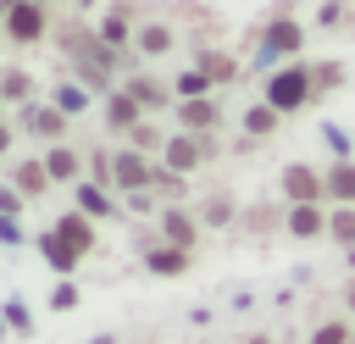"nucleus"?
<instances>
[{
  "label": "nucleus",
  "instance_id": "16",
  "mask_svg": "<svg viewBox=\"0 0 355 344\" xmlns=\"http://www.w3.org/2000/svg\"><path fill=\"white\" fill-rule=\"evenodd\" d=\"M17 189H22V194H39V189H50V172H44V161H22V166H17Z\"/></svg>",
  "mask_w": 355,
  "mask_h": 344
},
{
  "label": "nucleus",
  "instance_id": "18",
  "mask_svg": "<svg viewBox=\"0 0 355 344\" xmlns=\"http://www.w3.org/2000/svg\"><path fill=\"white\" fill-rule=\"evenodd\" d=\"M183 266H189V250H178V244H166V250L150 255V272H161V277L166 272H183Z\"/></svg>",
  "mask_w": 355,
  "mask_h": 344
},
{
  "label": "nucleus",
  "instance_id": "22",
  "mask_svg": "<svg viewBox=\"0 0 355 344\" xmlns=\"http://www.w3.org/2000/svg\"><path fill=\"white\" fill-rule=\"evenodd\" d=\"M55 105H61V111H67V117H78V111H83V105H89V94H83V89H78V83H67V89H55Z\"/></svg>",
  "mask_w": 355,
  "mask_h": 344
},
{
  "label": "nucleus",
  "instance_id": "31",
  "mask_svg": "<svg viewBox=\"0 0 355 344\" xmlns=\"http://www.w3.org/2000/svg\"><path fill=\"white\" fill-rule=\"evenodd\" d=\"M67 305H78V289H72V283H61V289H55V311H67Z\"/></svg>",
  "mask_w": 355,
  "mask_h": 344
},
{
  "label": "nucleus",
  "instance_id": "9",
  "mask_svg": "<svg viewBox=\"0 0 355 344\" xmlns=\"http://www.w3.org/2000/svg\"><path fill=\"white\" fill-rule=\"evenodd\" d=\"M161 233H166V239H172L178 250H189L200 227H194V216H183V211H166V216H161Z\"/></svg>",
  "mask_w": 355,
  "mask_h": 344
},
{
  "label": "nucleus",
  "instance_id": "13",
  "mask_svg": "<svg viewBox=\"0 0 355 344\" xmlns=\"http://www.w3.org/2000/svg\"><path fill=\"white\" fill-rule=\"evenodd\" d=\"M44 172H50V183H67V178L78 172V155H72V150H61V144H55V150H44Z\"/></svg>",
  "mask_w": 355,
  "mask_h": 344
},
{
  "label": "nucleus",
  "instance_id": "6",
  "mask_svg": "<svg viewBox=\"0 0 355 344\" xmlns=\"http://www.w3.org/2000/svg\"><path fill=\"white\" fill-rule=\"evenodd\" d=\"M111 166H116V189H128V194H133V189H144V183H150V166H144V161H139V155H133V150H122V155H116V161H111Z\"/></svg>",
  "mask_w": 355,
  "mask_h": 344
},
{
  "label": "nucleus",
  "instance_id": "7",
  "mask_svg": "<svg viewBox=\"0 0 355 344\" xmlns=\"http://www.w3.org/2000/svg\"><path fill=\"white\" fill-rule=\"evenodd\" d=\"M200 155H205V150H200V139H166V166H172L178 178H183L189 166H200Z\"/></svg>",
  "mask_w": 355,
  "mask_h": 344
},
{
  "label": "nucleus",
  "instance_id": "3",
  "mask_svg": "<svg viewBox=\"0 0 355 344\" xmlns=\"http://www.w3.org/2000/svg\"><path fill=\"white\" fill-rule=\"evenodd\" d=\"M283 194H288L294 205H316V194H327V178L294 161V166H283Z\"/></svg>",
  "mask_w": 355,
  "mask_h": 344
},
{
  "label": "nucleus",
  "instance_id": "30",
  "mask_svg": "<svg viewBox=\"0 0 355 344\" xmlns=\"http://www.w3.org/2000/svg\"><path fill=\"white\" fill-rule=\"evenodd\" d=\"M22 239V227H17V216H0V244H17Z\"/></svg>",
  "mask_w": 355,
  "mask_h": 344
},
{
  "label": "nucleus",
  "instance_id": "8",
  "mask_svg": "<svg viewBox=\"0 0 355 344\" xmlns=\"http://www.w3.org/2000/svg\"><path fill=\"white\" fill-rule=\"evenodd\" d=\"M39 250H44V261H50L55 272H72V266H78V250H72L61 233H44V239H39Z\"/></svg>",
  "mask_w": 355,
  "mask_h": 344
},
{
  "label": "nucleus",
  "instance_id": "1",
  "mask_svg": "<svg viewBox=\"0 0 355 344\" xmlns=\"http://www.w3.org/2000/svg\"><path fill=\"white\" fill-rule=\"evenodd\" d=\"M305 100H311V72L305 67H288L266 83V105H277V111H300Z\"/></svg>",
  "mask_w": 355,
  "mask_h": 344
},
{
  "label": "nucleus",
  "instance_id": "28",
  "mask_svg": "<svg viewBox=\"0 0 355 344\" xmlns=\"http://www.w3.org/2000/svg\"><path fill=\"white\" fill-rule=\"evenodd\" d=\"M205 83H211L205 72H183V83H178V89H183L189 100H200V94H205Z\"/></svg>",
  "mask_w": 355,
  "mask_h": 344
},
{
  "label": "nucleus",
  "instance_id": "12",
  "mask_svg": "<svg viewBox=\"0 0 355 344\" xmlns=\"http://www.w3.org/2000/svg\"><path fill=\"white\" fill-rule=\"evenodd\" d=\"M327 194L344 200V205H355V166H349V161H338V166L327 172Z\"/></svg>",
  "mask_w": 355,
  "mask_h": 344
},
{
  "label": "nucleus",
  "instance_id": "32",
  "mask_svg": "<svg viewBox=\"0 0 355 344\" xmlns=\"http://www.w3.org/2000/svg\"><path fill=\"white\" fill-rule=\"evenodd\" d=\"M17 205H22V194H11V189H0V216H17Z\"/></svg>",
  "mask_w": 355,
  "mask_h": 344
},
{
  "label": "nucleus",
  "instance_id": "10",
  "mask_svg": "<svg viewBox=\"0 0 355 344\" xmlns=\"http://www.w3.org/2000/svg\"><path fill=\"white\" fill-rule=\"evenodd\" d=\"M178 122L183 128H211L216 122V105L211 100H178Z\"/></svg>",
  "mask_w": 355,
  "mask_h": 344
},
{
  "label": "nucleus",
  "instance_id": "36",
  "mask_svg": "<svg viewBox=\"0 0 355 344\" xmlns=\"http://www.w3.org/2000/svg\"><path fill=\"white\" fill-rule=\"evenodd\" d=\"M349 311H355V289H349Z\"/></svg>",
  "mask_w": 355,
  "mask_h": 344
},
{
  "label": "nucleus",
  "instance_id": "20",
  "mask_svg": "<svg viewBox=\"0 0 355 344\" xmlns=\"http://www.w3.org/2000/svg\"><path fill=\"white\" fill-rule=\"evenodd\" d=\"M78 211H83V216H111V200H105L94 183H83V189H78Z\"/></svg>",
  "mask_w": 355,
  "mask_h": 344
},
{
  "label": "nucleus",
  "instance_id": "15",
  "mask_svg": "<svg viewBox=\"0 0 355 344\" xmlns=\"http://www.w3.org/2000/svg\"><path fill=\"white\" fill-rule=\"evenodd\" d=\"M277 117H283L277 105H250V117H244V133H250V139H261V133H272V128H277Z\"/></svg>",
  "mask_w": 355,
  "mask_h": 344
},
{
  "label": "nucleus",
  "instance_id": "27",
  "mask_svg": "<svg viewBox=\"0 0 355 344\" xmlns=\"http://www.w3.org/2000/svg\"><path fill=\"white\" fill-rule=\"evenodd\" d=\"M200 72H205V78H233V61H222V55H205V61H200Z\"/></svg>",
  "mask_w": 355,
  "mask_h": 344
},
{
  "label": "nucleus",
  "instance_id": "29",
  "mask_svg": "<svg viewBox=\"0 0 355 344\" xmlns=\"http://www.w3.org/2000/svg\"><path fill=\"white\" fill-rule=\"evenodd\" d=\"M327 144H333V155H338V161L349 155V133H344V128H333V122H327Z\"/></svg>",
  "mask_w": 355,
  "mask_h": 344
},
{
  "label": "nucleus",
  "instance_id": "37",
  "mask_svg": "<svg viewBox=\"0 0 355 344\" xmlns=\"http://www.w3.org/2000/svg\"><path fill=\"white\" fill-rule=\"evenodd\" d=\"M83 6H94V0H83Z\"/></svg>",
  "mask_w": 355,
  "mask_h": 344
},
{
  "label": "nucleus",
  "instance_id": "17",
  "mask_svg": "<svg viewBox=\"0 0 355 344\" xmlns=\"http://www.w3.org/2000/svg\"><path fill=\"white\" fill-rule=\"evenodd\" d=\"M28 122H33L39 133H50V139H61V128H67V111H61V105H44V111H28Z\"/></svg>",
  "mask_w": 355,
  "mask_h": 344
},
{
  "label": "nucleus",
  "instance_id": "23",
  "mask_svg": "<svg viewBox=\"0 0 355 344\" xmlns=\"http://www.w3.org/2000/svg\"><path fill=\"white\" fill-rule=\"evenodd\" d=\"M311 344H349V322H327V327H316Z\"/></svg>",
  "mask_w": 355,
  "mask_h": 344
},
{
  "label": "nucleus",
  "instance_id": "14",
  "mask_svg": "<svg viewBox=\"0 0 355 344\" xmlns=\"http://www.w3.org/2000/svg\"><path fill=\"white\" fill-rule=\"evenodd\" d=\"M111 128H139V100L133 94H111Z\"/></svg>",
  "mask_w": 355,
  "mask_h": 344
},
{
  "label": "nucleus",
  "instance_id": "34",
  "mask_svg": "<svg viewBox=\"0 0 355 344\" xmlns=\"http://www.w3.org/2000/svg\"><path fill=\"white\" fill-rule=\"evenodd\" d=\"M6 144H11V128H6V122H0V150H6Z\"/></svg>",
  "mask_w": 355,
  "mask_h": 344
},
{
  "label": "nucleus",
  "instance_id": "11",
  "mask_svg": "<svg viewBox=\"0 0 355 344\" xmlns=\"http://www.w3.org/2000/svg\"><path fill=\"white\" fill-rule=\"evenodd\" d=\"M322 227H327V222H322L316 205H294V216H288V233H294V239H316Z\"/></svg>",
  "mask_w": 355,
  "mask_h": 344
},
{
  "label": "nucleus",
  "instance_id": "2",
  "mask_svg": "<svg viewBox=\"0 0 355 344\" xmlns=\"http://www.w3.org/2000/svg\"><path fill=\"white\" fill-rule=\"evenodd\" d=\"M305 44V33H300V22H288V17H277V22H266V39H261V67L266 61H277V55H294Z\"/></svg>",
  "mask_w": 355,
  "mask_h": 344
},
{
  "label": "nucleus",
  "instance_id": "25",
  "mask_svg": "<svg viewBox=\"0 0 355 344\" xmlns=\"http://www.w3.org/2000/svg\"><path fill=\"white\" fill-rule=\"evenodd\" d=\"M100 39H105V44L128 39V17H105V22H100Z\"/></svg>",
  "mask_w": 355,
  "mask_h": 344
},
{
  "label": "nucleus",
  "instance_id": "5",
  "mask_svg": "<svg viewBox=\"0 0 355 344\" xmlns=\"http://www.w3.org/2000/svg\"><path fill=\"white\" fill-rule=\"evenodd\" d=\"M55 233H61V239H67V244H72V250L83 255V250L94 244V216H83V211H72V216H61V222H55Z\"/></svg>",
  "mask_w": 355,
  "mask_h": 344
},
{
  "label": "nucleus",
  "instance_id": "35",
  "mask_svg": "<svg viewBox=\"0 0 355 344\" xmlns=\"http://www.w3.org/2000/svg\"><path fill=\"white\" fill-rule=\"evenodd\" d=\"M250 344H272V338H266V333H255V338H250Z\"/></svg>",
  "mask_w": 355,
  "mask_h": 344
},
{
  "label": "nucleus",
  "instance_id": "19",
  "mask_svg": "<svg viewBox=\"0 0 355 344\" xmlns=\"http://www.w3.org/2000/svg\"><path fill=\"white\" fill-rule=\"evenodd\" d=\"M139 50L144 55H166L172 50V28H139Z\"/></svg>",
  "mask_w": 355,
  "mask_h": 344
},
{
  "label": "nucleus",
  "instance_id": "21",
  "mask_svg": "<svg viewBox=\"0 0 355 344\" xmlns=\"http://www.w3.org/2000/svg\"><path fill=\"white\" fill-rule=\"evenodd\" d=\"M327 233H333L338 244H355V205H344V211H333V222H327Z\"/></svg>",
  "mask_w": 355,
  "mask_h": 344
},
{
  "label": "nucleus",
  "instance_id": "38",
  "mask_svg": "<svg viewBox=\"0 0 355 344\" xmlns=\"http://www.w3.org/2000/svg\"><path fill=\"white\" fill-rule=\"evenodd\" d=\"M0 100H6V94H0Z\"/></svg>",
  "mask_w": 355,
  "mask_h": 344
},
{
  "label": "nucleus",
  "instance_id": "4",
  "mask_svg": "<svg viewBox=\"0 0 355 344\" xmlns=\"http://www.w3.org/2000/svg\"><path fill=\"white\" fill-rule=\"evenodd\" d=\"M6 33H11L17 44H33V39L44 33V6H39V0H22V6L6 17Z\"/></svg>",
  "mask_w": 355,
  "mask_h": 344
},
{
  "label": "nucleus",
  "instance_id": "24",
  "mask_svg": "<svg viewBox=\"0 0 355 344\" xmlns=\"http://www.w3.org/2000/svg\"><path fill=\"white\" fill-rule=\"evenodd\" d=\"M128 94H133V100H139V105H166V100H161V89H155V83H150V78H139V83H133V89H128Z\"/></svg>",
  "mask_w": 355,
  "mask_h": 344
},
{
  "label": "nucleus",
  "instance_id": "26",
  "mask_svg": "<svg viewBox=\"0 0 355 344\" xmlns=\"http://www.w3.org/2000/svg\"><path fill=\"white\" fill-rule=\"evenodd\" d=\"M0 94H6V100H22V94H28V78H22V72H6V78H0Z\"/></svg>",
  "mask_w": 355,
  "mask_h": 344
},
{
  "label": "nucleus",
  "instance_id": "33",
  "mask_svg": "<svg viewBox=\"0 0 355 344\" xmlns=\"http://www.w3.org/2000/svg\"><path fill=\"white\" fill-rule=\"evenodd\" d=\"M17 6H22V0H0V17H11V11H17Z\"/></svg>",
  "mask_w": 355,
  "mask_h": 344
}]
</instances>
